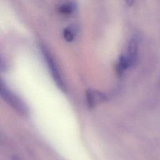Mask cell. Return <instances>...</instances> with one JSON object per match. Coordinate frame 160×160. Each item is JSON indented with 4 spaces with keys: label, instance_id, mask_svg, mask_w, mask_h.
<instances>
[{
    "label": "cell",
    "instance_id": "obj_4",
    "mask_svg": "<svg viewBox=\"0 0 160 160\" xmlns=\"http://www.w3.org/2000/svg\"><path fill=\"white\" fill-rule=\"evenodd\" d=\"M104 98V96L99 92L92 90H88L86 93L87 103L89 108H94L97 103L101 101Z\"/></svg>",
    "mask_w": 160,
    "mask_h": 160
},
{
    "label": "cell",
    "instance_id": "obj_3",
    "mask_svg": "<svg viewBox=\"0 0 160 160\" xmlns=\"http://www.w3.org/2000/svg\"><path fill=\"white\" fill-rule=\"evenodd\" d=\"M138 53V43L137 39L136 38H132L129 41L126 53L124 54V56L126 57L130 67L133 66L137 61Z\"/></svg>",
    "mask_w": 160,
    "mask_h": 160
},
{
    "label": "cell",
    "instance_id": "obj_5",
    "mask_svg": "<svg viewBox=\"0 0 160 160\" xmlns=\"http://www.w3.org/2000/svg\"><path fill=\"white\" fill-rule=\"evenodd\" d=\"M77 8V5L74 1H66L62 3L58 7L59 12L64 16H70L74 13Z\"/></svg>",
    "mask_w": 160,
    "mask_h": 160
},
{
    "label": "cell",
    "instance_id": "obj_1",
    "mask_svg": "<svg viewBox=\"0 0 160 160\" xmlns=\"http://www.w3.org/2000/svg\"><path fill=\"white\" fill-rule=\"evenodd\" d=\"M1 96L8 104L19 114L26 115L28 113V108L24 102L8 88L2 80L1 81Z\"/></svg>",
    "mask_w": 160,
    "mask_h": 160
},
{
    "label": "cell",
    "instance_id": "obj_7",
    "mask_svg": "<svg viewBox=\"0 0 160 160\" xmlns=\"http://www.w3.org/2000/svg\"><path fill=\"white\" fill-rule=\"evenodd\" d=\"M125 1H126V4H127L128 5H129V6H132V5L134 4L135 0H125Z\"/></svg>",
    "mask_w": 160,
    "mask_h": 160
},
{
    "label": "cell",
    "instance_id": "obj_6",
    "mask_svg": "<svg viewBox=\"0 0 160 160\" xmlns=\"http://www.w3.org/2000/svg\"><path fill=\"white\" fill-rule=\"evenodd\" d=\"M77 33V28L75 26H71L66 28L63 31V36L66 41L68 42L72 41Z\"/></svg>",
    "mask_w": 160,
    "mask_h": 160
},
{
    "label": "cell",
    "instance_id": "obj_2",
    "mask_svg": "<svg viewBox=\"0 0 160 160\" xmlns=\"http://www.w3.org/2000/svg\"><path fill=\"white\" fill-rule=\"evenodd\" d=\"M41 52L44 57V59L47 64L48 69H49L51 76L56 85L62 91H66V86L62 79V76L60 74L58 67L56 62L54 61L53 58L51 56V54L44 47H42L41 48Z\"/></svg>",
    "mask_w": 160,
    "mask_h": 160
}]
</instances>
